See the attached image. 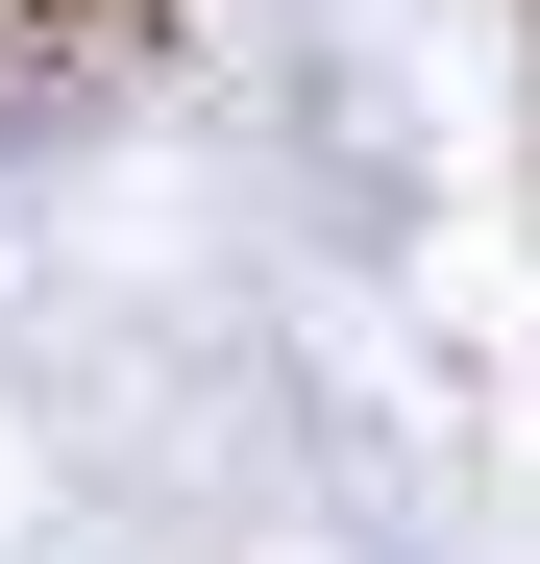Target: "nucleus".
Wrapping results in <instances>:
<instances>
[{
  "mask_svg": "<svg viewBox=\"0 0 540 564\" xmlns=\"http://www.w3.org/2000/svg\"><path fill=\"white\" fill-rule=\"evenodd\" d=\"M172 0H0V50H148Z\"/></svg>",
  "mask_w": 540,
  "mask_h": 564,
  "instance_id": "1",
  "label": "nucleus"
}]
</instances>
